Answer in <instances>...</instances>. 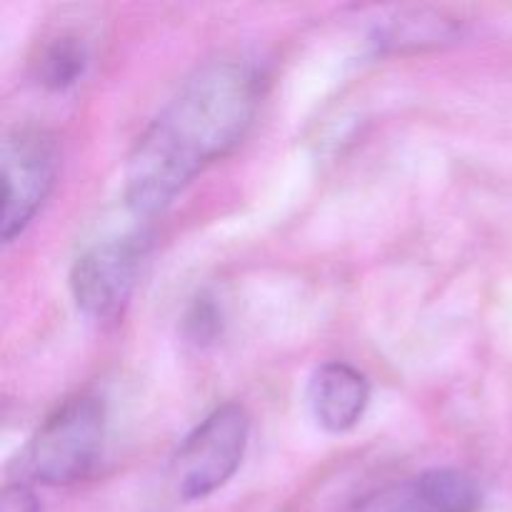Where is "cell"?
Here are the masks:
<instances>
[{
	"label": "cell",
	"mask_w": 512,
	"mask_h": 512,
	"mask_svg": "<svg viewBox=\"0 0 512 512\" xmlns=\"http://www.w3.org/2000/svg\"><path fill=\"white\" fill-rule=\"evenodd\" d=\"M265 75L243 55L200 63L135 143L125 165V203L140 218L163 213L210 163L245 138Z\"/></svg>",
	"instance_id": "cell-1"
},
{
	"label": "cell",
	"mask_w": 512,
	"mask_h": 512,
	"mask_svg": "<svg viewBox=\"0 0 512 512\" xmlns=\"http://www.w3.org/2000/svg\"><path fill=\"white\" fill-rule=\"evenodd\" d=\"M105 423V403L98 395L63 400L20 453V478L55 488L90 478L103 455Z\"/></svg>",
	"instance_id": "cell-2"
},
{
	"label": "cell",
	"mask_w": 512,
	"mask_h": 512,
	"mask_svg": "<svg viewBox=\"0 0 512 512\" xmlns=\"http://www.w3.org/2000/svg\"><path fill=\"white\" fill-rule=\"evenodd\" d=\"M250 440V418L243 405L215 408L170 460V485L183 503L205 500L230 483L240 470Z\"/></svg>",
	"instance_id": "cell-3"
},
{
	"label": "cell",
	"mask_w": 512,
	"mask_h": 512,
	"mask_svg": "<svg viewBox=\"0 0 512 512\" xmlns=\"http://www.w3.org/2000/svg\"><path fill=\"white\" fill-rule=\"evenodd\" d=\"M148 248L150 235L135 230L85 250L70 270V290L80 313L98 323L118 320L133 295Z\"/></svg>",
	"instance_id": "cell-4"
},
{
	"label": "cell",
	"mask_w": 512,
	"mask_h": 512,
	"mask_svg": "<svg viewBox=\"0 0 512 512\" xmlns=\"http://www.w3.org/2000/svg\"><path fill=\"white\" fill-rule=\"evenodd\" d=\"M58 143L38 128H18L3 140V240L13 243L30 225L58 175Z\"/></svg>",
	"instance_id": "cell-5"
},
{
	"label": "cell",
	"mask_w": 512,
	"mask_h": 512,
	"mask_svg": "<svg viewBox=\"0 0 512 512\" xmlns=\"http://www.w3.org/2000/svg\"><path fill=\"white\" fill-rule=\"evenodd\" d=\"M478 483L460 470H428L363 495L340 512H478Z\"/></svg>",
	"instance_id": "cell-6"
},
{
	"label": "cell",
	"mask_w": 512,
	"mask_h": 512,
	"mask_svg": "<svg viewBox=\"0 0 512 512\" xmlns=\"http://www.w3.org/2000/svg\"><path fill=\"white\" fill-rule=\"evenodd\" d=\"M370 403V383L348 363H325L308 385L313 418L328 433H348L363 420Z\"/></svg>",
	"instance_id": "cell-7"
},
{
	"label": "cell",
	"mask_w": 512,
	"mask_h": 512,
	"mask_svg": "<svg viewBox=\"0 0 512 512\" xmlns=\"http://www.w3.org/2000/svg\"><path fill=\"white\" fill-rule=\"evenodd\" d=\"M88 43L75 33L55 35L35 60V78L48 90H68L88 68Z\"/></svg>",
	"instance_id": "cell-8"
},
{
	"label": "cell",
	"mask_w": 512,
	"mask_h": 512,
	"mask_svg": "<svg viewBox=\"0 0 512 512\" xmlns=\"http://www.w3.org/2000/svg\"><path fill=\"white\" fill-rule=\"evenodd\" d=\"M188 330L198 343L200 340H210L220 330L218 308H215L208 298L198 300V303L193 305V310H190L188 315Z\"/></svg>",
	"instance_id": "cell-9"
},
{
	"label": "cell",
	"mask_w": 512,
	"mask_h": 512,
	"mask_svg": "<svg viewBox=\"0 0 512 512\" xmlns=\"http://www.w3.org/2000/svg\"><path fill=\"white\" fill-rule=\"evenodd\" d=\"M0 512H43L38 498L25 483L5 485L3 500H0Z\"/></svg>",
	"instance_id": "cell-10"
}]
</instances>
